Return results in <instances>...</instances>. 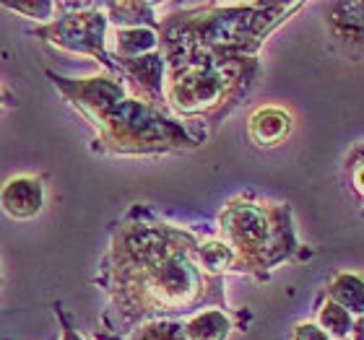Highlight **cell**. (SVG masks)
<instances>
[{
	"instance_id": "1",
	"label": "cell",
	"mask_w": 364,
	"mask_h": 340,
	"mask_svg": "<svg viewBox=\"0 0 364 340\" xmlns=\"http://www.w3.org/2000/svg\"><path fill=\"white\" fill-rule=\"evenodd\" d=\"M196 252L193 236L164 224L130 221L117 229L102 263V283L122 325L188 312L205 302L224 304L221 275L205 273Z\"/></svg>"
},
{
	"instance_id": "2",
	"label": "cell",
	"mask_w": 364,
	"mask_h": 340,
	"mask_svg": "<svg viewBox=\"0 0 364 340\" xmlns=\"http://www.w3.org/2000/svg\"><path fill=\"white\" fill-rule=\"evenodd\" d=\"M94 130H97L94 148L99 153L141 156V153L188 151L198 146L196 138L161 106H151L133 97L114 106Z\"/></svg>"
},
{
	"instance_id": "3",
	"label": "cell",
	"mask_w": 364,
	"mask_h": 340,
	"mask_svg": "<svg viewBox=\"0 0 364 340\" xmlns=\"http://www.w3.org/2000/svg\"><path fill=\"white\" fill-rule=\"evenodd\" d=\"M250 78L252 62H247V57H208L172 70L164 99L169 109L182 117L224 114L242 97Z\"/></svg>"
},
{
	"instance_id": "4",
	"label": "cell",
	"mask_w": 364,
	"mask_h": 340,
	"mask_svg": "<svg viewBox=\"0 0 364 340\" xmlns=\"http://www.w3.org/2000/svg\"><path fill=\"white\" fill-rule=\"evenodd\" d=\"M221 242L235 252V268L255 270L271 260L273 219L271 211L255 203H229L221 213Z\"/></svg>"
},
{
	"instance_id": "5",
	"label": "cell",
	"mask_w": 364,
	"mask_h": 340,
	"mask_svg": "<svg viewBox=\"0 0 364 340\" xmlns=\"http://www.w3.org/2000/svg\"><path fill=\"white\" fill-rule=\"evenodd\" d=\"M107 26L109 21L105 6H99L91 11H60V16H55L53 21L42 23L37 29H29V34L65 53L89 55L112 73L114 62L107 50Z\"/></svg>"
},
{
	"instance_id": "6",
	"label": "cell",
	"mask_w": 364,
	"mask_h": 340,
	"mask_svg": "<svg viewBox=\"0 0 364 340\" xmlns=\"http://www.w3.org/2000/svg\"><path fill=\"white\" fill-rule=\"evenodd\" d=\"M47 78L58 89V94L89 122L91 128H97L114 106L128 99L125 86L112 73H99V76L91 78H65L60 73L47 70Z\"/></svg>"
},
{
	"instance_id": "7",
	"label": "cell",
	"mask_w": 364,
	"mask_h": 340,
	"mask_svg": "<svg viewBox=\"0 0 364 340\" xmlns=\"http://www.w3.org/2000/svg\"><path fill=\"white\" fill-rule=\"evenodd\" d=\"M114 70L120 73V81L130 86L133 99L146 102L151 106H164V73H167V62L161 57V53L144 55L136 60H117Z\"/></svg>"
},
{
	"instance_id": "8",
	"label": "cell",
	"mask_w": 364,
	"mask_h": 340,
	"mask_svg": "<svg viewBox=\"0 0 364 340\" xmlns=\"http://www.w3.org/2000/svg\"><path fill=\"white\" fill-rule=\"evenodd\" d=\"M0 211L14 221H31L45 211V180L42 177H11L0 187Z\"/></svg>"
},
{
	"instance_id": "9",
	"label": "cell",
	"mask_w": 364,
	"mask_h": 340,
	"mask_svg": "<svg viewBox=\"0 0 364 340\" xmlns=\"http://www.w3.org/2000/svg\"><path fill=\"white\" fill-rule=\"evenodd\" d=\"M159 50V31L149 26H133V29H114L109 57L112 60H136L144 55Z\"/></svg>"
},
{
	"instance_id": "10",
	"label": "cell",
	"mask_w": 364,
	"mask_h": 340,
	"mask_svg": "<svg viewBox=\"0 0 364 340\" xmlns=\"http://www.w3.org/2000/svg\"><path fill=\"white\" fill-rule=\"evenodd\" d=\"M289 130H291V120L279 106H260L258 112L250 117V125H247L250 141L260 148L279 146L289 136Z\"/></svg>"
},
{
	"instance_id": "11",
	"label": "cell",
	"mask_w": 364,
	"mask_h": 340,
	"mask_svg": "<svg viewBox=\"0 0 364 340\" xmlns=\"http://www.w3.org/2000/svg\"><path fill=\"white\" fill-rule=\"evenodd\" d=\"M232 322L221 309H205L185 322L188 340H227Z\"/></svg>"
},
{
	"instance_id": "12",
	"label": "cell",
	"mask_w": 364,
	"mask_h": 340,
	"mask_svg": "<svg viewBox=\"0 0 364 340\" xmlns=\"http://www.w3.org/2000/svg\"><path fill=\"white\" fill-rule=\"evenodd\" d=\"M107 21L117 23V29L149 26L154 29V6L151 3H107Z\"/></svg>"
},
{
	"instance_id": "13",
	"label": "cell",
	"mask_w": 364,
	"mask_h": 340,
	"mask_svg": "<svg viewBox=\"0 0 364 340\" xmlns=\"http://www.w3.org/2000/svg\"><path fill=\"white\" fill-rule=\"evenodd\" d=\"M198 265L203 268L205 273H211V275H221L224 270L229 268H235V252L229 247L227 242H203L198 244Z\"/></svg>"
},
{
	"instance_id": "14",
	"label": "cell",
	"mask_w": 364,
	"mask_h": 340,
	"mask_svg": "<svg viewBox=\"0 0 364 340\" xmlns=\"http://www.w3.org/2000/svg\"><path fill=\"white\" fill-rule=\"evenodd\" d=\"M130 340H188V335H185V325L175 319H151L136 327Z\"/></svg>"
},
{
	"instance_id": "15",
	"label": "cell",
	"mask_w": 364,
	"mask_h": 340,
	"mask_svg": "<svg viewBox=\"0 0 364 340\" xmlns=\"http://www.w3.org/2000/svg\"><path fill=\"white\" fill-rule=\"evenodd\" d=\"M333 296L338 299L341 307L351 312H364V283L354 275H343L336 280V286L331 288Z\"/></svg>"
},
{
	"instance_id": "16",
	"label": "cell",
	"mask_w": 364,
	"mask_h": 340,
	"mask_svg": "<svg viewBox=\"0 0 364 340\" xmlns=\"http://www.w3.org/2000/svg\"><path fill=\"white\" fill-rule=\"evenodd\" d=\"M0 8H6L11 13L39 21V26L55 18V0H21V3H0Z\"/></svg>"
},
{
	"instance_id": "17",
	"label": "cell",
	"mask_w": 364,
	"mask_h": 340,
	"mask_svg": "<svg viewBox=\"0 0 364 340\" xmlns=\"http://www.w3.org/2000/svg\"><path fill=\"white\" fill-rule=\"evenodd\" d=\"M323 327L336 335H343L349 330V314L338 304H328V309L323 312Z\"/></svg>"
},
{
	"instance_id": "18",
	"label": "cell",
	"mask_w": 364,
	"mask_h": 340,
	"mask_svg": "<svg viewBox=\"0 0 364 340\" xmlns=\"http://www.w3.org/2000/svg\"><path fill=\"white\" fill-rule=\"evenodd\" d=\"M55 314H58V322H60V340H84L81 335L76 333V330H73V325L68 322V317L63 314V307H60V304L55 307Z\"/></svg>"
},
{
	"instance_id": "19",
	"label": "cell",
	"mask_w": 364,
	"mask_h": 340,
	"mask_svg": "<svg viewBox=\"0 0 364 340\" xmlns=\"http://www.w3.org/2000/svg\"><path fill=\"white\" fill-rule=\"evenodd\" d=\"M296 340H328V338L320 333L318 327L302 325V327H296Z\"/></svg>"
},
{
	"instance_id": "20",
	"label": "cell",
	"mask_w": 364,
	"mask_h": 340,
	"mask_svg": "<svg viewBox=\"0 0 364 340\" xmlns=\"http://www.w3.org/2000/svg\"><path fill=\"white\" fill-rule=\"evenodd\" d=\"M8 106H14V97H11V94H8V91H3V89H0V114L6 112Z\"/></svg>"
},
{
	"instance_id": "21",
	"label": "cell",
	"mask_w": 364,
	"mask_h": 340,
	"mask_svg": "<svg viewBox=\"0 0 364 340\" xmlns=\"http://www.w3.org/2000/svg\"><path fill=\"white\" fill-rule=\"evenodd\" d=\"M354 182H357V190H359V192H362V195H364V167L359 169L357 174H354Z\"/></svg>"
},
{
	"instance_id": "22",
	"label": "cell",
	"mask_w": 364,
	"mask_h": 340,
	"mask_svg": "<svg viewBox=\"0 0 364 340\" xmlns=\"http://www.w3.org/2000/svg\"><path fill=\"white\" fill-rule=\"evenodd\" d=\"M0 286H3V273H0Z\"/></svg>"
}]
</instances>
